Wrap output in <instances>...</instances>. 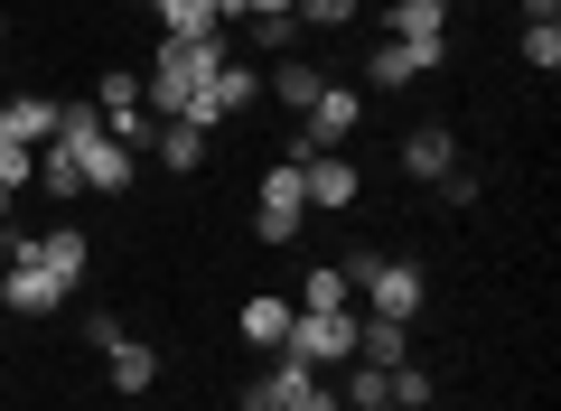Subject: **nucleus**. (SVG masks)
Masks as SVG:
<instances>
[{
  "label": "nucleus",
  "mask_w": 561,
  "mask_h": 411,
  "mask_svg": "<svg viewBox=\"0 0 561 411\" xmlns=\"http://www.w3.org/2000/svg\"><path fill=\"white\" fill-rule=\"evenodd\" d=\"M57 150L76 159V169H84V187H103V196H113V187H131V169H140V159L122 150L113 132H103V113H94V103H57Z\"/></svg>",
  "instance_id": "f257e3e1"
},
{
  "label": "nucleus",
  "mask_w": 561,
  "mask_h": 411,
  "mask_svg": "<svg viewBox=\"0 0 561 411\" xmlns=\"http://www.w3.org/2000/svg\"><path fill=\"white\" fill-rule=\"evenodd\" d=\"M337 272L356 281V309H365V318H393V328H412V318H421V272H412V262H393V253H375V243H356Z\"/></svg>",
  "instance_id": "f03ea898"
},
{
  "label": "nucleus",
  "mask_w": 561,
  "mask_h": 411,
  "mask_svg": "<svg viewBox=\"0 0 561 411\" xmlns=\"http://www.w3.org/2000/svg\"><path fill=\"white\" fill-rule=\"evenodd\" d=\"M356 318L365 309H290L280 355H290V365H356Z\"/></svg>",
  "instance_id": "7ed1b4c3"
},
{
  "label": "nucleus",
  "mask_w": 561,
  "mask_h": 411,
  "mask_svg": "<svg viewBox=\"0 0 561 411\" xmlns=\"http://www.w3.org/2000/svg\"><path fill=\"white\" fill-rule=\"evenodd\" d=\"M243 411H337V384H328L319 365H262L253 384H243Z\"/></svg>",
  "instance_id": "20e7f679"
},
{
  "label": "nucleus",
  "mask_w": 561,
  "mask_h": 411,
  "mask_svg": "<svg viewBox=\"0 0 561 411\" xmlns=\"http://www.w3.org/2000/svg\"><path fill=\"white\" fill-rule=\"evenodd\" d=\"M356 122H365V94H356V84H328V94H319V103L300 113V150H290V159L346 150V132H356Z\"/></svg>",
  "instance_id": "39448f33"
},
{
  "label": "nucleus",
  "mask_w": 561,
  "mask_h": 411,
  "mask_svg": "<svg viewBox=\"0 0 561 411\" xmlns=\"http://www.w3.org/2000/svg\"><path fill=\"white\" fill-rule=\"evenodd\" d=\"M0 299H10L20 318H47V309H66L76 290H66V281L38 262V235H28V253H10V272H0Z\"/></svg>",
  "instance_id": "423d86ee"
},
{
  "label": "nucleus",
  "mask_w": 561,
  "mask_h": 411,
  "mask_svg": "<svg viewBox=\"0 0 561 411\" xmlns=\"http://www.w3.org/2000/svg\"><path fill=\"white\" fill-rule=\"evenodd\" d=\"M262 103V76L243 57H225L216 76H206V94H197V132H216V122H234V113H253Z\"/></svg>",
  "instance_id": "0eeeda50"
},
{
  "label": "nucleus",
  "mask_w": 561,
  "mask_h": 411,
  "mask_svg": "<svg viewBox=\"0 0 561 411\" xmlns=\"http://www.w3.org/2000/svg\"><path fill=\"white\" fill-rule=\"evenodd\" d=\"M300 187H309L319 216H337V206H356V196H365V178H356V159H346V150H319V159H300Z\"/></svg>",
  "instance_id": "6e6552de"
},
{
  "label": "nucleus",
  "mask_w": 561,
  "mask_h": 411,
  "mask_svg": "<svg viewBox=\"0 0 561 411\" xmlns=\"http://www.w3.org/2000/svg\"><path fill=\"white\" fill-rule=\"evenodd\" d=\"M431 66H440V47H402V38H383L375 57H365V84H375V94H402V84H421Z\"/></svg>",
  "instance_id": "1a4fd4ad"
},
{
  "label": "nucleus",
  "mask_w": 561,
  "mask_h": 411,
  "mask_svg": "<svg viewBox=\"0 0 561 411\" xmlns=\"http://www.w3.org/2000/svg\"><path fill=\"white\" fill-rule=\"evenodd\" d=\"M0 140H20V150L57 140V94H0Z\"/></svg>",
  "instance_id": "9d476101"
},
{
  "label": "nucleus",
  "mask_w": 561,
  "mask_h": 411,
  "mask_svg": "<svg viewBox=\"0 0 561 411\" xmlns=\"http://www.w3.org/2000/svg\"><path fill=\"white\" fill-rule=\"evenodd\" d=\"M402 169H412L421 187H431V178H449V169H459V132H449V122H421V132L402 140Z\"/></svg>",
  "instance_id": "9b49d317"
},
{
  "label": "nucleus",
  "mask_w": 561,
  "mask_h": 411,
  "mask_svg": "<svg viewBox=\"0 0 561 411\" xmlns=\"http://www.w3.org/2000/svg\"><path fill=\"white\" fill-rule=\"evenodd\" d=\"M103 374H113V392H150L160 384V346H140V336L122 328L113 346H103Z\"/></svg>",
  "instance_id": "f8f14e48"
},
{
  "label": "nucleus",
  "mask_w": 561,
  "mask_h": 411,
  "mask_svg": "<svg viewBox=\"0 0 561 411\" xmlns=\"http://www.w3.org/2000/svg\"><path fill=\"white\" fill-rule=\"evenodd\" d=\"M383 38H402V47H440L449 38V0H393V28Z\"/></svg>",
  "instance_id": "ddd939ff"
},
{
  "label": "nucleus",
  "mask_w": 561,
  "mask_h": 411,
  "mask_svg": "<svg viewBox=\"0 0 561 411\" xmlns=\"http://www.w3.org/2000/svg\"><path fill=\"white\" fill-rule=\"evenodd\" d=\"M160 10V38H216L225 28V0H150Z\"/></svg>",
  "instance_id": "4468645a"
},
{
  "label": "nucleus",
  "mask_w": 561,
  "mask_h": 411,
  "mask_svg": "<svg viewBox=\"0 0 561 411\" xmlns=\"http://www.w3.org/2000/svg\"><path fill=\"white\" fill-rule=\"evenodd\" d=\"M38 262H47V272H57V281H66V290H76V281H84V272H94V243H84V235H76V225H57V235H38Z\"/></svg>",
  "instance_id": "2eb2a0df"
},
{
  "label": "nucleus",
  "mask_w": 561,
  "mask_h": 411,
  "mask_svg": "<svg viewBox=\"0 0 561 411\" xmlns=\"http://www.w3.org/2000/svg\"><path fill=\"white\" fill-rule=\"evenodd\" d=\"M243 336L280 355V336H290V299H280V290H253V299H243Z\"/></svg>",
  "instance_id": "dca6fc26"
},
{
  "label": "nucleus",
  "mask_w": 561,
  "mask_h": 411,
  "mask_svg": "<svg viewBox=\"0 0 561 411\" xmlns=\"http://www.w3.org/2000/svg\"><path fill=\"white\" fill-rule=\"evenodd\" d=\"M272 94L290 103V113H309V103L328 94V76H319V66H309V57H280V66H272Z\"/></svg>",
  "instance_id": "f3484780"
},
{
  "label": "nucleus",
  "mask_w": 561,
  "mask_h": 411,
  "mask_svg": "<svg viewBox=\"0 0 561 411\" xmlns=\"http://www.w3.org/2000/svg\"><path fill=\"white\" fill-rule=\"evenodd\" d=\"M356 355H365V365H402V355H412V328H393V318H356Z\"/></svg>",
  "instance_id": "a211bd4d"
},
{
  "label": "nucleus",
  "mask_w": 561,
  "mask_h": 411,
  "mask_svg": "<svg viewBox=\"0 0 561 411\" xmlns=\"http://www.w3.org/2000/svg\"><path fill=\"white\" fill-rule=\"evenodd\" d=\"M375 402H393V365H346V392H337V411H375Z\"/></svg>",
  "instance_id": "6ab92c4d"
},
{
  "label": "nucleus",
  "mask_w": 561,
  "mask_h": 411,
  "mask_svg": "<svg viewBox=\"0 0 561 411\" xmlns=\"http://www.w3.org/2000/svg\"><path fill=\"white\" fill-rule=\"evenodd\" d=\"M290 309H356V281L319 262V272H300V299H290Z\"/></svg>",
  "instance_id": "aec40b11"
},
{
  "label": "nucleus",
  "mask_w": 561,
  "mask_h": 411,
  "mask_svg": "<svg viewBox=\"0 0 561 411\" xmlns=\"http://www.w3.org/2000/svg\"><path fill=\"white\" fill-rule=\"evenodd\" d=\"M150 159H160V169H197V159H206V132H197V122H160V150H150Z\"/></svg>",
  "instance_id": "412c9836"
},
{
  "label": "nucleus",
  "mask_w": 561,
  "mask_h": 411,
  "mask_svg": "<svg viewBox=\"0 0 561 411\" xmlns=\"http://www.w3.org/2000/svg\"><path fill=\"white\" fill-rule=\"evenodd\" d=\"M103 132H113V140H122L131 159H150V150H160V122L140 113V103H122V113H103Z\"/></svg>",
  "instance_id": "4be33fe9"
},
{
  "label": "nucleus",
  "mask_w": 561,
  "mask_h": 411,
  "mask_svg": "<svg viewBox=\"0 0 561 411\" xmlns=\"http://www.w3.org/2000/svg\"><path fill=\"white\" fill-rule=\"evenodd\" d=\"M262 206H280V216H309V187H300V159H280V169L262 178Z\"/></svg>",
  "instance_id": "5701e85b"
},
{
  "label": "nucleus",
  "mask_w": 561,
  "mask_h": 411,
  "mask_svg": "<svg viewBox=\"0 0 561 411\" xmlns=\"http://www.w3.org/2000/svg\"><path fill=\"white\" fill-rule=\"evenodd\" d=\"M38 187H47V196H84V169L57 150V140H38Z\"/></svg>",
  "instance_id": "b1692460"
},
{
  "label": "nucleus",
  "mask_w": 561,
  "mask_h": 411,
  "mask_svg": "<svg viewBox=\"0 0 561 411\" xmlns=\"http://www.w3.org/2000/svg\"><path fill=\"white\" fill-rule=\"evenodd\" d=\"M524 66H534V76L561 66V20H524Z\"/></svg>",
  "instance_id": "393cba45"
},
{
  "label": "nucleus",
  "mask_w": 561,
  "mask_h": 411,
  "mask_svg": "<svg viewBox=\"0 0 561 411\" xmlns=\"http://www.w3.org/2000/svg\"><path fill=\"white\" fill-rule=\"evenodd\" d=\"M290 20H300V28H346V20H356V0H290Z\"/></svg>",
  "instance_id": "a878e982"
},
{
  "label": "nucleus",
  "mask_w": 561,
  "mask_h": 411,
  "mask_svg": "<svg viewBox=\"0 0 561 411\" xmlns=\"http://www.w3.org/2000/svg\"><path fill=\"white\" fill-rule=\"evenodd\" d=\"M393 402H402V411H431V374H421L412 355H402V365H393Z\"/></svg>",
  "instance_id": "bb28decb"
},
{
  "label": "nucleus",
  "mask_w": 561,
  "mask_h": 411,
  "mask_svg": "<svg viewBox=\"0 0 561 411\" xmlns=\"http://www.w3.org/2000/svg\"><path fill=\"white\" fill-rule=\"evenodd\" d=\"M243 38H253V47H262V57H280V47L300 38V20H253V28H243Z\"/></svg>",
  "instance_id": "cd10ccee"
},
{
  "label": "nucleus",
  "mask_w": 561,
  "mask_h": 411,
  "mask_svg": "<svg viewBox=\"0 0 561 411\" xmlns=\"http://www.w3.org/2000/svg\"><path fill=\"white\" fill-rule=\"evenodd\" d=\"M253 28V20H290V0H225V28Z\"/></svg>",
  "instance_id": "c85d7f7f"
},
{
  "label": "nucleus",
  "mask_w": 561,
  "mask_h": 411,
  "mask_svg": "<svg viewBox=\"0 0 561 411\" xmlns=\"http://www.w3.org/2000/svg\"><path fill=\"white\" fill-rule=\"evenodd\" d=\"M431 187H440V206H478V178H468V169H449V178H431Z\"/></svg>",
  "instance_id": "c756f323"
},
{
  "label": "nucleus",
  "mask_w": 561,
  "mask_h": 411,
  "mask_svg": "<svg viewBox=\"0 0 561 411\" xmlns=\"http://www.w3.org/2000/svg\"><path fill=\"white\" fill-rule=\"evenodd\" d=\"M524 20H561V0H524Z\"/></svg>",
  "instance_id": "7c9ffc66"
},
{
  "label": "nucleus",
  "mask_w": 561,
  "mask_h": 411,
  "mask_svg": "<svg viewBox=\"0 0 561 411\" xmlns=\"http://www.w3.org/2000/svg\"><path fill=\"white\" fill-rule=\"evenodd\" d=\"M10 206H20V196H10V187H0V225H10Z\"/></svg>",
  "instance_id": "2f4dec72"
},
{
  "label": "nucleus",
  "mask_w": 561,
  "mask_h": 411,
  "mask_svg": "<svg viewBox=\"0 0 561 411\" xmlns=\"http://www.w3.org/2000/svg\"><path fill=\"white\" fill-rule=\"evenodd\" d=\"M375 411H402V402H375Z\"/></svg>",
  "instance_id": "473e14b6"
},
{
  "label": "nucleus",
  "mask_w": 561,
  "mask_h": 411,
  "mask_svg": "<svg viewBox=\"0 0 561 411\" xmlns=\"http://www.w3.org/2000/svg\"><path fill=\"white\" fill-rule=\"evenodd\" d=\"M0 38H10V20H0Z\"/></svg>",
  "instance_id": "72a5a7b5"
},
{
  "label": "nucleus",
  "mask_w": 561,
  "mask_h": 411,
  "mask_svg": "<svg viewBox=\"0 0 561 411\" xmlns=\"http://www.w3.org/2000/svg\"><path fill=\"white\" fill-rule=\"evenodd\" d=\"M0 272H10V253H0Z\"/></svg>",
  "instance_id": "f704fd0d"
},
{
  "label": "nucleus",
  "mask_w": 561,
  "mask_h": 411,
  "mask_svg": "<svg viewBox=\"0 0 561 411\" xmlns=\"http://www.w3.org/2000/svg\"><path fill=\"white\" fill-rule=\"evenodd\" d=\"M0 94H10V76H0Z\"/></svg>",
  "instance_id": "c9c22d12"
}]
</instances>
